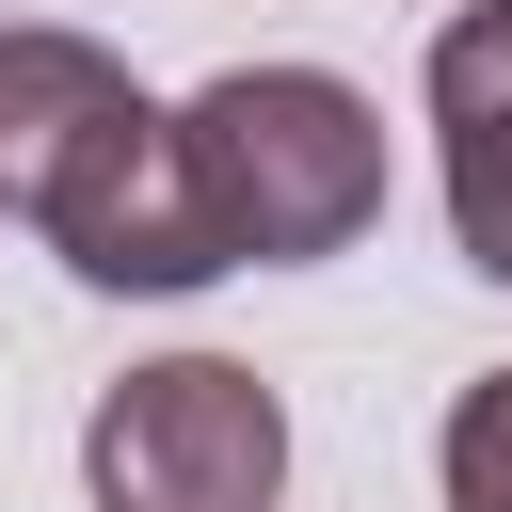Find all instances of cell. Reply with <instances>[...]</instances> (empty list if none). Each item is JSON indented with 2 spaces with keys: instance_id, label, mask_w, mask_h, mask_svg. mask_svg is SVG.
I'll return each mask as SVG.
<instances>
[{
  "instance_id": "cell-1",
  "label": "cell",
  "mask_w": 512,
  "mask_h": 512,
  "mask_svg": "<svg viewBox=\"0 0 512 512\" xmlns=\"http://www.w3.org/2000/svg\"><path fill=\"white\" fill-rule=\"evenodd\" d=\"M0 224H32L80 288H144V304L224 272L192 160H176V112L96 32H48V16L0 32Z\"/></svg>"
},
{
  "instance_id": "cell-5",
  "label": "cell",
  "mask_w": 512,
  "mask_h": 512,
  "mask_svg": "<svg viewBox=\"0 0 512 512\" xmlns=\"http://www.w3.org/2000/svg\"><path fill=\"white\" fill-rule=\"evenodd\" d=\"M448 512H512V368L448 400Z\"/></svg>"
},
{
  "instance_id": "cell-2",
  "label": "cell",
  "mask_w": 512,
  "mask_h": 512,
  "mask_svg": "<svg viewBox=\"0 0 512 512\" xmlns=\"http://www.w3.org/2000/svg\"><path fill=\"white\" fill-rule=\"evenodd\" d=\"M176 160L224 272H304L384 224V112L336 64H224L208 96H176Z\"/></svg>"
},
{
  "instance_id": "cell-4",
  "label": "cell",
  "mask_w": 512,
  "mask_h": 512,
  "mask_svg": "<svg viewBox=\"0 0 512 512\" xmlns=\"http://www.w3.org/2000/svg\"><path fill=\"white\" fill-rule=\"evenodd\" d=\"M432 176H448V240L464 272L512 288V0H464L432 32Z\"/></svg>"
},
{
  "instance_id": "cell-3",
  "label": "cell",
  "mask_w": 512,
  "mask_h": 512,
  "mask_svg": "<svg viewBox=\"0 0 512 512\" xmlns=\"http://www.w3.org/2000/svg\"><path fill=\"white\" fill-rule=\"evenodd\" d=\"M80 496L96 512H272L288 496V400L240 352H160L80 416Z\"/></svg>"
}]
</instances>
